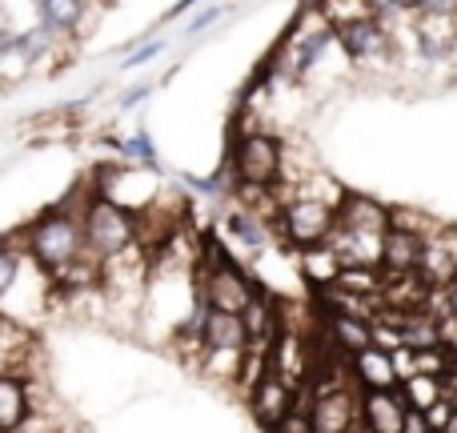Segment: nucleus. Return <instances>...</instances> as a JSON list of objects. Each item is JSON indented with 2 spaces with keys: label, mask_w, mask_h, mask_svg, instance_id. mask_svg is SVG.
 <instances>
[{
  "label": "nucleus",
  "mask_w": 457,
  "mask_h": 433,
  "mask_svg": "<svg viewBox=\"0 0 457 433\" xmlns=\"http://www.w3.org/2000/svg\"><path fill=\"white\" fill-rule=\"evenodd\" d=\"M24 249L45 273L61 277L85 257V237H80V209H53L24 229Z\"/></svg>",
  "instance_id": "f257e3e1"
},
{
  "label": "nucleus",
  "mask_w": 457,
  "mask_h": 433,
  "mask_svg": "<svg viewBox=\"0 0 457 433\" xmlns=\"http://www.w3.org/2000/svg\"><path fill=\"white\" fill-rule=\"evenodd\" d=\"M80 237H85V257H93L104 269L133 253L137 217H129V209H120L117 201L93 197L80 205Z\"/></svg>",
  "instance_id": "f03ea898"
},
{
  "label": "nucleus",
  "mask_w": 457,
  "mask_h": 433,
  "mask_svg": "<svg viewBox=\"0 0 457 433\" xmlns=\"http://www.w3.org/2000/svg\"><path fill=\"white\" fill-rule=\"evenodd\" d=\"M233 173L241 193H273L285 173V149L273 133L253 129V133L237 137L233 149Z\"/></svg>",
  "instance_id": "7ed1b4c3"
},
{
  "label": "nucleus",
  "mask_w": 457,
  "mask_h": 433,
  "mask_svg": "<svg viewBox=\"0 0 457 433\" xmlns=\"http://www.w3.org/2000/svg\"><path fill=\"white\" fill-rule=\"evenodd\" d=\"M277 233L285 245H293L297 253L329 245V237L337 233V205L325 197H293L285 205H277Z\"/></svg>",
  "instance_id": "20e7f679"
},
{
  "label": "nucleus",
  "mask_w": 457,
  "mask_h": 433,
  "mask_svg": "<svg viewBox=\"0 0 457 433\" xmlns=\"http://www.w3.org/2000/svg\"><path fill=\"white\" fill-rule=\"evenodd\" d=\"M257 293L261 285L249 273H241L233 265V257H225V253H217V261L201 273V305L221 309V313H241Z\"/></svg>",
  "instance_id": "39448f33"
},
{
  "label": "nucleus",
  "mask_w": 457,
  "mask_h": 433,
  "mask_svg": "<svg viewBox=\"0 0 457 433\" xmlns=\"http://www.w3.org/2000/svg\"><path fill=\"white\" fill-rule=\"evenodd\" d=\"M305 405H309L313 433H353L361 426V397H357L353 381H337V386L317 389V394L305 397Z\"/></svg>",
  "instance_id": "423d86ee"
},
{
  "label": "nucleus",
  "mask_w": 457,
  "mask_h": 433,
  "mask_svg": "<svg viewBox=\"0 0 457 433\" xmlns=\"http://www.w3.org/2000/svg\"><path fill=\"white\" fill-rule=\"evenodd\" d=\"M297 405H301L297 381L281 378V373H277L269 362L261 365V378L253 381V389H249V413H253V421H257L265 433H273L293 410H297Z\"/></svg>",
  "instance_id": "0eeeda50"
},
{
  "label": "nucleus",
  "mask_w": 457,
  "mask_h": 433,
  "mask_svg": "<svg viewBox=\"0 0 457 433\" xmlns=\"http://www.w3.org/2000/svg\"><path fill=\"white\" fill-rule=\"evenodd\" d=\"M421 249H426V237L402 233V229H386L378 241V265H381V273H386V281L418 277Z\"/></svg>",
  "instance_id": "6e6552de"
},
{
  "label": "nucleus",
  "mask_w": 457,
  "mask_h": 433,
  "mask_svg": "<svg viewBox=\"0 0 457 433\" xmlns=\"http://www.w3.org/2000/svg\"><path fill=\"white\" fill-rule=\"evenodd\" d=\"M333 32H337L341 48H345L353 61H361V56H386L394 53V40H389V29L378 21V16H349V21H337L333 24Z\"/></svg>",
  "instance_id": "1a4fd4ad"
},
{
  "label": "nucleus",
  "mask_w": 457,
  "mask_h": 433,
  "mask_svg": "<svg viewBox=\"0 0 457 433\" xmlns=\"http://www.w3.org/2000/svg\"><path fill=\"white\" fill-rule=\"evenodd\" d=\"M349 381L361 386L365 394H394L402 386V365L389 349H365V354L349 357Z\"/></svg>",
  "instance_id": "9d476101"
},
{
  "label": "nucleus",
  "mask_w": 457,
  "mask_h": 433,
  "mask_svg": "<svg viewBox=\"0 0 457 433\" xmlns=\"http://www.w3.org/2000/svg\"><path fill=\"white\" fill-rule=\"evenodd\" d=\"M201 346L217 357H233L241 362L249 354V333H245L241 313H221V309L205 305V321H201Z\"/></svg>",
  "instance_id": "9b49d317"
},
{
  "label": "nucleus",
  "mask_w": 457,
  "mask_h": 433,
  "mask_svg": "<svg viewBox=\"0 0 457 433\" xmlns=\"http://www.w3.org/2000/svg\"><path fill=\"white\" fill-rule=\"evenodd\" d=\"M337 229L365 237V241H381V233L389 229V209L378 205L373 197H361V193H345L337 201Z\"/></svg>",
  "instance_id": "f8f14e48"
},
{
  "label": "nucleus",
  "mask_w": 457,
  "mask_h": 433,
  "mask_svg": "<svg viewBox=\"0 0 457 433\" xmlns=\"http://www.w3.org/2000/svg\"><path fill=\"white\" fill-rule=\"evenodd\" d=\"M405 402L402 394H361V426L365 433H402Z\"/></svg>",
  "instance_id": "ddd939ff"
},
{
  "label": "nucleus",
  "mask_w": 457,
  "mask_h": 433,
  "mask_svg": "<svg viewBox=\"0 0 457 433\" xmlns=\"http://www.w3.org/2000/svg\"><path fill=\"white\" fill-rule=\"evenodd\" d=\"M32 413L29 386L21 373H0V433H21Z\"/></svg>",
  "instance_id": "4468645a"
},
{
  "label": "nucleus",
  "mask_w": 457,
  "mask_h": 433,
  "mask_svg": "<svg viewBox=\"0 0 457 433\" xmlns=\"http://www.w3.org/2000/svg\"><path fill=\"white\" fill-rule=\"evenodd\" d=\"M325 333H329V341L345 357H357V354H365V349H373V321H365V317L341 313V309H337V313H329Z\"/></svg>",
  "instance_id": "2eb2a0df"
},
{
  "label": "nucleus",
  "mask_w": 457,
  "mask_h": 433,
  "mask_svg": "<svg viewBox=\"0 0 457 433\" xmlns=\"http://www.w3.org/2000/svg\"><path fill=\"white\" fill-rule=\"evenodd\" d=\"M397 394H402L405 410L429 413L450 397V386H445V378H434V373H405L402 386H397Z\"/></svg>",
  "instance_id": "dca6fc26"
},
{
  "label": "nucleus",
  "mask_w": 457,
  "mask_h": 433,
  "mask_svg": "<svg viewBox=\"0 0 457 433\" xmlns=\"http://www.w3.org/2000/svg\"><path fill=\"white\" fill-rule=\"evenodd\" d=\"M341 269H345V261L337 257L333 245H317V249L301 253V277H305L309 285H317V289H333L337 277H341Z\"/></svg>",
  "instance_id": "f3484780"
},
{
  "label": "nucleus",
  "mask_w": 457,
  "mask_h": 433,
  "mask_svg": "<svg viewBox=\"0 0 457 433\" xmlns=\"http://www.w3.org/2000/svg\"><path fill=\"white\" fill-rule=\"evenodd\" d=\"M85 12V4H64V0H40L37 16H40V29L53 37V32H72Z\"/></svg>",
  "instance_id": "a211bd4d"
},
{
  "label": "nucleus",
  "mask_w": 457,
  "mask_h": 433,
  "mask_svg": "<svg viewBox=\"0 0 457 433\" xmlns=\"http://www.w3.org/2000/svg\"><path fill=\"white\" fill-rule=\"evenodd\" d=\"M228 229L241 237L249 249H265V229H261V213H233L228 217Z\"/></svg>",
  "instance_id": "6ab92c4d"
},
{
  "label": "nucleus",
  "mask_w": 457,
  "mask_h": 433,
  "mask_svg": "<svg viewBox=\"0 0 457 433\" xmlns=\"http://www.w3.org/2000/svg\"><path fill=\"white\" fill-rule=\"evenodd\" d=\"M16 273H21V257H16V249L8 241H0V301H4V293L12 289Z\"/></svg>",
  "instance_id": "aec40b11"
},
{
  "label": "nucleus",
  "mask_w": 457,
  "mask_h": 433,
  "mask_svg": "<svg viewBox=\"0 0 457 433\" xmlns=\"http://www.w3.org/2000/svg\"><path fill=\"white\" fill-rule=\"evenodd\" d=\"M273 433H313V421H309V405L301 402L297 410H293L289 418H285V421H281V426H277Z\"/></svg>",
  "instance_id": "412c9836"
},
{
  "label": "nucleus",
  "mask_w": 457,
  "mask_h": 433,
  "mask_svg": "<svg viewBox=\"0 0 457 433\" xmlns=\"http://www.w3.org/2000/svg\"><path fill=\"white\" fill-rule=\"evenodd\" d=\"M402 433H434V429H429V421H426V413H413V410H405V421H402Z\"/></svg>",
  "instance_id": "4be33fe9"
},
{
  "label": "nucleus",
  "mask_w": 457,
  "mask_h": 433,
  "mask_svg": "<svg viewBox=\"0 0 457 433\" xmlns=\"http://www.w3.org/2000/svg\"><path fill=\"white\" fill-rule=\"evenodd\" d=\"M442 309L450 321H457V281L450 285V289H442Z\"/></svg>",
  "instance_id": "5701e85b"
},
{
  "label": "nucleus",
  "mask_w": 457,
  "mask_h": 433,
  "mask_svg": "<svg viewBox=\"0 0 457 433\" xmlns=\"http://www.w3.org/2000/svg\"><path fill=\"white\" fill-rule=\"evenodd\" d=\"M129 153H137V157H141V161H149V165H153V149H149V141H145V137H137V141H129Z\"/></svg>",
  "instance_id": "b1692460"
},
{
  "label": "nucleus",
  "mask_w": 457,
  "mask_h": 433,
  "mask_svg": "<svg viewBox=\"0 0 457 433\" xmlns=\"http://www.w3.org/2000/svg\"><path fill=\"white\" fill-rule=\"evenodd\" d=\"M12 53H16V37L12 32H0V61H8Z\"/></svg>",
  "instance_id": "393cba45"
},
{
  "label": "nucleus",
  "mask_w": 457,
  "mask_h": 433,
  "mask_svg": "<svg viewBox=\"0 0 457 433\" xmlns=\"http://www.w3.org/2000/svg\"><path fill=\"white\" fill-rule=\"evenodd\" d=\"M161 53V45H149V48H145V53H137V56H129V69H133V64H145V61H153V56H157Z\"/></svg>",
  "instance_id": "a878e982"
},
{
  "label": "nucleus",
  "mask_w": 457,
  "mask_h": 433,
  "mask_svg": "<svg viewBox=\"0 0 457 433\" xmlns=\"http://www.w3.org/2000/svg\"><path fill=\"white\" fill-rule=\"evenodd\" d=\"M442 433H457V402H453V410H450V421H445V429Z\"/></svg>",
  "instance_id": "bb28decb"
},
{
  "label": "nucleus",
  "mask_w": 457,
  "mask_h": 433,
  "mask_svg": "<svg viewBox=\"0 0 457 433\" xmlns=\"http://www.w3.org/2000/svg\"><path fill=\"white\" fill-rule=\"evenodd\" d=\"M453 370H457V357H453Z\"/></svg>",
  "instance_id": "cd10ccee"
}]
</instances>
